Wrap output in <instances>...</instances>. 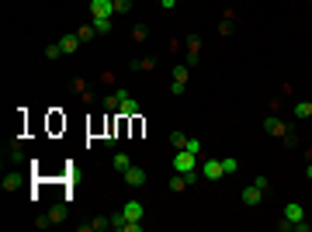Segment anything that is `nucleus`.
<instances>
[{
  "mask_svg": "<svg viewBox=\"0 0 312 232\" xmlns=\"http://www.w3.org/2000/svg\"><path fill=\"white\" fill-rule=\"evenodd\" d=\"M305 218V208L298 205V201H292V205H285V222H281V229L288 232V229H295V222H302Z\"/></svg>",
  "mask_w": 312,
  "mask_h": 232,
  "instance_id": "nucleus-4",
  "label": "nucleus"
},
{
  "mask_svg": "<svg viewBox=\"0 0 312 232\" xmlns=\"http://www.w3.org/2000/svg\"><path fill=\"white\" fill-rule=\"evenodd\" d=\"M198 170H201V177H205V180H222V177H226L222 159H201V167H198Z\"/></svg>",
  "mask_w": 312,
  "mask_h": 232,
  "instance_id": "nucleus-3",
  "label": "nucleus"
},
{
  "mask_svg": "<svg viewBox=\"0 0 312 232\" xmlns=\"http://www.w3.org/2000/svg\"><path fill=\"white\" fill-rule=\"evenodd\" d=\"M146 35H149V28H146V24H136V31H132V39H136V42H146Z\"/></svg>",
  "mask_w": 312,
  "mask_h": 232,
  "instance_id": "nucleus-25",
  "label": "nucleus"
},
{
  "mask_svg": "<svg viewBox=\"0 0 312 232\" xmlns=\"http://www.w3.org/2000/svg\"><path fill=\"white\" fill-rule=\"evenodd\" d=\"M111 167H115L118 174H125V170L132 167V159H129V153H115V163H111Z\"/></svg>",
  "mask_w": 312,
  "mask_h": 232,
  "instance_id": "nucleus-15",
  "label": "nucleus"
},
{
  "mask_svg": "<svg viewBox=\"0 0 312 232\" xmlns=\"http://www.w3.org/2000/svg\"><path fill=\"white\" fill-rule=\"evenodd\" d=\"M18 184H21V174H7L4 177V191H14Z\"/></svg>",
  "mask_w": 312,
  "mask_h": 232,
  "instance_id": "nucleus-20",
  "label": "nucleus"
},
{
  "mask_svg": "<svg viewBox=\"0 0 312 232\" xmlns=\"http://www.w3.org/2000/svg\"><path fill=\"white\" fill-rule=\"evenodd\" d=\"M305 180H312V167H309V170H305Z\"/></svg>",
  "mask_w": 312,
  "mask_h": 232,
  "instance_id": "nucleus-30",
  "label": "nucleus"
},
{
  "mask_svg": "<svg viewBox=\"0 0 312 232\" xmlns=\"http://www.w3.org/2000/svg\"><path fill=\"white\" fill-rule=\"evenodd\" d=\"M222 167H226V177H233L236 170H239V159H236V156H226V159H222Z\"/></svg>",
  "mask_w": 312,
  "mask_h": 232,
  "instance_id": "nucleus-18",
  "label": "nucleus"
},
{
  "mask_svg": "<svg viewBox=\"0 0 312 232\" xmlns=\"http://www.w3.org/2000/svg\"><path fill=\"white\" fill-rule=\"evenodd\" d=\"M94 18H115V0H90Z\"/></svg>",
  "mask_w": 312,
  "mask_h": 232,
  "instance_id": "nucleus-6",
  "label": "nucleus"
},
{
  "mask_svg": "<svg viewBox=\"0 0 312 232\" xmlns=\"http://www.w3.org/2000/svg\"><path fill=\"white\" fill-rule=\"evenodd\" d=\"M77 35H80V42H90L94 35H98V28H94V24H83V28H80Z\"/></svg>",
  "mask_w": 312,
  "mask_h": 232,
  "instance_id": "nucleus-19",
  "label": "nucleus"
},
{
  "mask_svg": "<svg viewBox=\"0 0 312 232\" xmlns=\"http://www.w3.org/2000/svg\"><path fill=\"white\" fill-rule=\"evenodd\" d=\"M63 218H66V205H56V208L49 212V225H59Z\"/></svg>",
  "mask_w": 312,
  "mask_h": 232,
  "instance_id": "nucleus-16",
  "label": "nucleus"
},
{
  "mask_svg": "<svg viewBox=\"0 0 312 232\" xmlns=\"http://www.w3.org/2000/svg\"><path fill=\"white\" fill-rule=\"evenodd\" d=\"M59 45H63V52H66V56H73V52L80 49V35H63Z\"/></svg>",
  "mask_w": 312,
  "mask_h": 232,
  "instance_id": "nucleus-13",
  "label": "nucleus"
},
{
  "mask_svg": "<svg viewBox=\"0 0 312 232\" xmlns=\"http://www.w3.org/2000/svg\"><path fill=\"white\" fill-rule=\"evenodd\" d=\"M264 128H267V132H271V136H277V139H285V142H288V146H292V142H295V128H292V125H288V121H281V118H274V115H267V118H264Z\"/></svg>",
  "mask_w": 312,
  "mask_h": 232,
  "instance_id": "nucleus-1",
  "label": "nucleus"
},
{
  "mask_svg": "<svg viewBox=\"0 0 312 232\" xmlns=\"http://www.w3.org/2000/svg\"><path fill=\"white\" fill-rule=\"evenodd\" d=\"M239 197H243V205H246V208H254V205H260V197H264V191H260L257 184H250V187H246V191L239 194Z\"/></svg>",
  "mask_w": 312,
  "mask_h": 232,
  "instance_id": "nucleus-9",
  "label": "nucleus"
},
{
  "mask_svg": "<svg viewBox=\"0 0 312 232\" xmlns=\"http://www.w3.org/2000/svg\"><path fill=\"white\" fill-rule=\"evenodd\" d=\"M90 24L98 28V35H108V31L115 28V18H90Z\"/></svg>",
  "mask_w": 312,
  "mask_h": 232,
  "instance_id": "nucleus-14",
  "label": "nucleus"
},
{
  "mask_svg": "<svg viewBox=\"0 0 312 232\" xmlns=\"http://www.w3.org/2000/svg\"><path fill=\"white\" fill-rule=\"evenodd\" d=\"M121 215H125L129 222H142L146 208H142V201H125V205H121Z\"/></svg>",
  "mask_w": 312,
  "mask_h": 232,
  "instance_id": "nucleus-7",
  "label": "nucleus"
},
{
  "mask_svg": "<svg viewBox=\"0 0 312 232\" xmlns=\"http://www.w3.org/2000/svg\"><path fill=\"white\" fill-rule=\"evenodd\" d=\"M219 31H222V35H233V31H236V28H233V18L222 21V28H219Z\"/></svg>",
  "mask_w": 312,
  "mask_h": 232,
  "instance_id": "nucleus-26",
  "label": "nucleus"
},
{
  "mask_svg": "<svg viewBox=\"0 0 312 232\" xmlns=\"http://www.w3.org/2000/svg\"><path fill=\"white\" fill-rule=\"evenodd\" d=\"M59 56H63V45H59V42H52V45L45 49V59H59Z\"/></svg>",
  "mask_w": 312,
  "mask_h": 232,
  "instance_id": "nucleus-22",
  "label": "nucleus"
},
{
  "mask_svg": "<svg viewBox=\"0 0 312 232\" xmlns=\"http://www.w3.org/2000/svg\"><path fill=\"white\" fill-rule=\"evenodd\" d=\"M184 142H188L184 132H170V146H174V149H184Z\"/></svg>",
  "mask_w": 312,
  "mask_h": 232,
  "instance_id": "nucleus-21",
  "label": "nucleus"
},
{
  "mask_svg": "<svg viewBox=\"0 0 312 232\" xmlns=\"http://www.w3.org/2000/svg\"><path fill=\"white\" fill-rule=\"evenodd\" d=\"M132 11V0H115V14H129Z\"/></svg>",
  "mask_w": 312,
  "mask_h": 232,
  "instance_id": "nucleus-23",
  "label": "nucleus"
},
{
  "mask_svg": "<svg viewBox=\"0 0 312 232\" xmlns=\"http://www.w3.org/2000/svg\"><path fill=\"white\" fill-rule=\"evenodd\" d=\"M125 97H129V90H121V87H118L115 94H108V97H104V108H108V111H118V104H121Z\"/></svg>",
  "mask_w": 312,
  "mask_h": 232,
  "instance_id": "nucleus-12",
  "label": "nucleus"
},
{
  "mask_svg": "<svg viewBox=\"0 0 312 232\" xmlns=\"http://www.w3.org/2000/svg\"><path fill=\"white\" fill-rule=\"evenodd\" d=\"M312 115V104L309 101H298V104H295V118H309Z\"/></svg>",
  "mask_w": 312,
  "mask_h": 232,
  "instance_id": "nucleus-17",
  "label": "nucleus"
},
{
  "mask_svg": "<svg viewBox=\"0 0 312 232\" xmlns=\"http://www.w3.org/2000/svg\"><path fill=\"white\" fill-rule=\"evenodd\" d=\"M104 225H111V218H94L90 222V229H104Z\"/></svg>",
  "mask_w": 312,
  "mask_h": 232,
  "instance_id": "nucleus-27",
  "label": "nucleus"
},
{
  "mask_svg": "<svg viewBox=\"0 0 312 232\" xmlns=\"http://www.w3.org/2000/svg\"><path fill=\"white\" fill-rule=\"evenodd\" d=\"M309 118H312V115H309Z\"/></svg>",
  "mask_w": 312,
  "mask_h": 232,
  "instance_id": "nucleus-31",
  "label": "nucleus"
},
{
  "mask_svg": "<svg viewBox=\"0 0 312 232\" xmlns=\"http://www.w3.org/2000/svg\"><path fill=\"white\" fill-rule=\"evenodd\" d=\"M198 167L201 163H198L195 153H188V149H177L174 153V174H195Z\"/></svg>",
  "mask_w": 312,
  "mask_h": 232,
  "instance_id": "nucleus-2",
  "label": "nucleus"
},
{
  "mask_svg": "<svg viewBox=\"0 0 312 232\" xmlns=\"http://www.w3.org/2000/svg\"><path fill=\"white\" fill-rule=\"evenodd\" d=\"M188 77H191V66H188V62H184V66H174V83H170V90H174V94H184Z\"/></svg>",
  "mask_w": 312,
  "mask_h": 232,
  "instance_id": "nucleus-5",
  "label": "nucleus"
},
{
  "mask_svg": "<svg viewBox=\"0 0 312 232\" xmlns=\"http://www.w3.org/2000/svg\"><path fill=\"white\" fill-rule=\"evenodd\" d=\"M115 115H121V118H136V115H139V104L132 101V97H125V101L118 104V111H115Z\"/></svg>",
  "mask_w": 312,
  "mask_h": 232,
  "instance_id": "nucleus-11",
  "label": "nucleus"
},
{
  "mask_svg": "<svg viewBox=\"0 0 312 232\" xmlns=\"http://www.w3.org/2000/svg\"><path fill=\"white\" fill-rule=\"evenodd\" d=\"M125 184H129V187H142V184H146V170H142V167H129V170H125Z\"/></svg>",
  "mask_w": 312,
  "mask_h": 232,
  "instance_id": "nucleus-8",
  "label": "nucleus"
},
{
  "mask_svg": "<svg viewBox=\"0 0 312 232\" xmlns=\"http://www.w3.org/2000/svg\"><path fill=\"white\" fill-rule=\"evenodd\" d=\"M125 232H142V222H125Z\"/></svg>",
  "mask_w": 312,
  "mask_h": 232,
  "instance_id": "nucleus-28",
  "label": "nucleus"
},
{
  "mask_svg": "<svg viewBox=\"0 0 312 232\" xmlns=\"http://www.w3.org/2000/svg\"><path fill=\"white\" fill-rule=\"evenodd\" d=\"M174 4H177V0H160V7H163V11H170Z\"/></svg>",
  "mask_w": 312,
  "mask_h": 232,
  "instance_id": "nucleus-29",
  "label": "nucleus"
},
{
  "mask_svg": "<svg viewBox=\"0 0 312 232\" xmlns=\"http://www.w3.org/2000/svg\"><path fill=\"white\" fill-rule=\"evenodd\" d=\"M184 149H188V153H195V156H201V142H198V139H188V142H184Z\"/></svg>",
  "mask_w": 312,
  "mask_h": 232,
  "instance_id": "nucleus-24",
  "label": "nucleus"
},
{
  "mask_svg": "<svg viewBox=\"0 0 312 232\" xmlns=\"http://www.w3.org/2000/svg\"><path fill=\"white\" fill-rule=\"evenodd\" d=\"M198 62H201V42L191 35L188 39V66H198Z\"/></svg>",
  "mask_w": 312,
  "mask_h": 232,
  "instance_id": "nucleus-10",
  "label": "nucleus"
}]
</instances>
